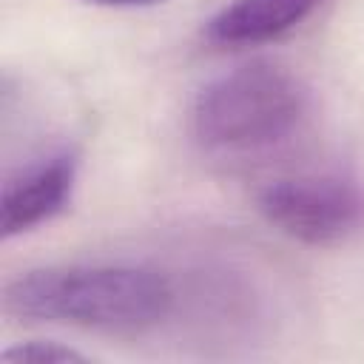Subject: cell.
Segmentation results:
<instances>
[{"instance_id":"cell-3","label":"cell","mask_w":364,"mask_h":364,"mask_svg":"<svg viewBox=\"0 0 364 364\" xmlns=\"http://www.w3.org/2000/svg\"><path fill=\"white\" fill-rule=\"evenodd\" d=\"M256 208L279 233L313 247L364 233V185L338 171L276 176L256 193Z\"/></svg>"},{"instance_id":"cell-5","label":"cell","mask_w":364,"mask_h":364,"mask_svg":"<svg viewBox=\"0 0 364 364\" xmlns=\"http://www.w3.org/2000/svg\"><path fill=\"white\" fill-rule=\"evenodd\" d=\"M324 0H230L205 23V40L216 48H247L279 40L301 26Z\"/></svg>"},{"instance_id":"cell-7","label":"cell","mask_w":364,"mask_h":364,"mask_svg":"<svg viewBox=\"0 0 364 364\" xmlns=\"http://www.w3.org/2000/svg\"><path fill=\"white\" fill-rule=\"evenodd\" d=\"M85 3H94V6H114V9H131V6H154V3H162V0H85Z\"/></svg>"},{"instance_id":"cell-4","label":"cell","mask_w":364,"mask_h":364,"mask_svg":"<svg viewBox=\"0 0 364 364\" xmlns=\"http://www.w3.org/2000/svg\"><path fill=\"white\" fill-rule=\"evenodd\" d=\"M77 185V156L71 151H48L3 182L0 202V230L3 239L34 230L37 225L54 219L74 193Z\"/></svg>"},{"instance_id":"cell-2","label":"cell","mask_w":364,"mask_h":364,"mask_svg":"<svg viewBox=\"0 0 364 364\" xmlns=\"http://www.w3.org/2000/svg\"><path fill=\"white\" fill-rule=\"evenodd\" d=\"M310 114V91L287 65L253 60L213 77L193 100L191 131L216 154H259L287 142Z\"/></svg>"},{"instance_id":"cell-6","label":"cell","mask_w":364,"mask_h":364,"mask_svg":"<svg viewBox=\"0 0 364 364\" xmlns=\"http://www.w3.org/2000/svg\"><path fill=\"white\" fill-rule=\"evenodd\" d=\"M3 361H85L82 353L74 347H63L57 341H26L17 347H9L0 353Z\"/></svg>"},{"instance_id":"cell-1","label":"cell","mask_w":364,"mask_h":364,"mask_svg":"<svg viewBox=\"0 0 364 364\" xmlns=\"http://www.w3.org/2000/svg\"><path fill=\"white\" fill-rule=\"evenodd\" d=\"M171 279L148 264L97 262L26 270L3 290L6 313L100 333H142L173 310Z\"/></svg>"}]
</instances>
